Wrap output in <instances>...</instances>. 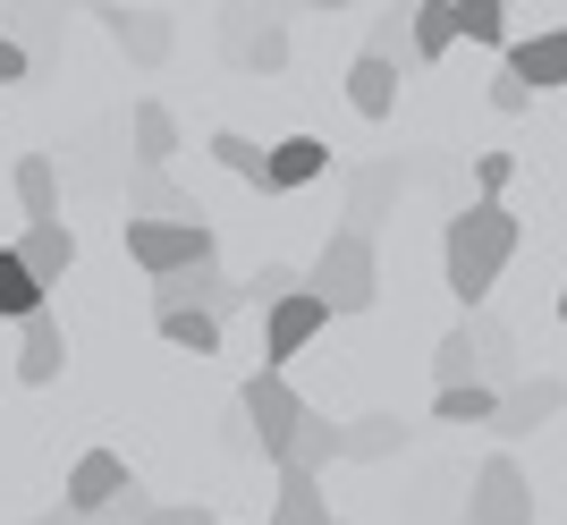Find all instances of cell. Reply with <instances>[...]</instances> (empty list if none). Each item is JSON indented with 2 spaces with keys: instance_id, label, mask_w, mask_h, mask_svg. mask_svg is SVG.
Listing matches in <instances>:
<instances>
[{
  "instance_id": "cell-30",
  "label": "cell",
  "mask_w": 567,
  "mask_h": 525,
  "mask_svg": "<svg viewBox=\"0 0 567 525\" xmlns=\"http://www.w3.org/2000/svg\"><path fill=\"white\" fill-rule=\"evenodd\" d=\"M432 415H441V424H492L499 390L492 382H450V390H432Z\"/></svg>"
},
{
  "instance_id": "cell-12",
  "label": "cell",
  "mask_w": 567,
  "mask_h": 525,
  "mask_svg": "<svg viewBox=\"0 0 567 525\" xmlns=\"http://www.w3.org/2000/svg\"><path fill=\"white\" fill-rule=\"evenodd\" d=\"M127 220H204V204L169 178V162H136V178H127Z\"/></svg>"
},
{
  "instance_id": "cell-18",
  "label": "cell",
  "mask_w": 567,
  "mask_h": 525,
  "mask_svg": "<svg viewBox=\"0 0 567 525\" xmlns=\"http://www.w3.org/2000/svg\"><path fill=\"white\" fill-rule=\"evenodd\" d=\"M322 169H331V144H322V136H280V144H271V195L313 187Z\"/></svg>"
},
{
  "instance_id": "cell-37",
  "label": "cell",
  "mask_w": 567,
  "mask_h": 525,
  "mask_svg": "<svg viewBox=\"0 0 567 525\" xmlns=\"http://www.w3.org/2000/svg\"><path fill=\"white\" fill-rule=\"evenodd\" d=\"M144 525H220V517L204 501H153V517H144Z\"/></svg>"
},
{
  "instance_id": "cell-24",
  "label": "cell",
  "mask_w": 567,
  "mask_h": 525,
  "mask_svg": "<svg viewBox=\"0 0 567 525\" xmlns=\"http://www.w3.org/2000/svg\"><path fill=\"white\" fill-rule=\"evenodd\" d=\"M153 322H162L169 348H187V357H220V313L213 306H169V313H153Z\"/></svg>"
},
{
  "instance_id": "cell-16",
  "label": "cell",
  "mask_w": 567,
  "mask_h": 525,
  "mask_svg": "<svg viewBox=\"0 0 567 525\" xmlns=\"http://www.w3.org/2000/svg\"><path fill=\"white\" fill-rule=\"evenodd\" d=\"M339 457H348V424H331V415L313 406V415H306V432L288 441V457H280V466H297V475H322V466H339ZM280 466H271V475H280Z\"/></svg>"
},
{
  "instance_id": "cell-5",
  "label": "cell",
  "mask_w": 567,
  "mask_h": 525,
  "mask_svg": "<svg viewBox=\"0 0 567 525\" xmlns=\"http://www.w3.org/2000/svg\"><path fill=\"white\" fill-rule=\"evenodd\" d=\"M466 525H534V483L508 450H492L466 483Z\"/></svg>"
},
{
  "instance_id": "cell-27",
  "label": "cell",
  "mask_w": 567,
  "mask_h": 525,
  "mask_svg": "<svg viewBox=\"0 0 567 525\" xmlns=\"http://www.w3.org/2000/svg\"><path fill=\"white\" fill-rule=\"evenodd\" d=\"M364 51L399 60V69H424V60H415V0H390V9L373 18V34H364Z\"/></svg>"
},
{
  "instance_id": "cell-8",
  "label": "cell",
  "mask_w": 567,
  "mask_h": 525,
  "mask_svg": "<svg viewBox=\"0 0 567 525\" xmlns=\"http://www.w3.org/2000/svg\"><path fill=\"white\" fill-rule=\"evenodd\" d=\"M85 18H102V25H111V43L127 51L136 69H162L169 51H178V25H169L162 9H118V0H94Z\"/></svg>"
},
{
  "instance_id": "cell-21",
  "label": "cell",
  "mask_w": 567,
  "mask_h": 525,
  "mask_svg": "<svg viewBox=\"0 0 567 525\" xmlns=\"http://www.w3.org/2000/svg\"><path fill=\"white\" fill-rule=\"evenodd\" d=\"M34 306H51V280L18 255V246H0V322H25Z\"/></svg>"
},
{
  "instance_id": "cell-6",
  "label": "cell",
  "mask_w": 567,
  "mask_h": 525,
  "mask_svg": "<svg viewBox=\"0 0 567 525\" xmlns=\"http://www.w3.org/2000/svg\"><path fill=\"white\" fill-rule=\"evenodd\" d=\"M339 313L313 297V288H288L280 306H262V364H288V357H306L313 339L331 331Z\"/></svg>"
},
{
  "instance_id": "cell-2",
  "label": "cell",
  "mask_w": 567,
  "mask_h": 525,
  "mask_svg": "<svg viewBox=\"0 0 567 525\" xmlns=\"http://www.w3.org/2000/svg\"><path fill=\"white\" fill-rule=\"evenodd\" d=\"M306 288L331 313H373L381 306V246H373V229H331L322 255L306 262Z\"/></svg>"
},
{
  "instance_id": "cell-17",
  "label": "cell",
  "mask_w": 567,
  "mask_h": 525,
  "mask_svg": "<svg viewBox=\"0 0 567 525\" xmlns=\"http://www.w3.org/2000/svg\"><path fill=\"white\" fill-rule=\"evenodd\" d=\"M466 43V0H415V60H450Z\"/></svg>"
},
{
  "instance_id": "cell-15",
  "label": "cell",
  "mask_w": 567,
  "mask_h": 525,
  "mask_svg": "<svg viewBox=\"0 0 567 525\" xmlns=\"http://www.w3.org/2000/svg\"><path fill=\"white\" fill-rule=\"evenodd\" d=\"M508 69H517L534 94H559V85H567V34L550 25V34H525V43H508Z\"/></svg>"
},
{
  "instance_id": "cell-38",
  "label": "cell",
  "mask_w": 567,
  "mask_h": 525,
  "mask_svg": "<svg viewBox=\"0 0 567 525\" xmlns=\"http://www.w3.org/2000/svg\"><path fill=\"white\" fill-rule=\"evenodd\" d=\"M525 102H534V85H525V76L499 60V76H492V111H525Z\"/></svg>"
},
{
  "instance_id": "cell-26",
  "label": "cell",
  "mask_w": 567,
  "mask_h": 525,
  "mask_svg": "<svg viewBox=\"0 0 567 525\" xmlns=\"http://www.w3.org/2000/svg\"><path fill=\"white\" fill-rule=\"evenodd\" d=\"M271 525H331L322 475H297V466H280V508H271Z\"/></svg>"
},
{
  "instance_id": "cell-41",
  "label": "cell",
  "mask_w": 567,
  "mask_h": 525,
  "mask_svg": "<svg viewBox=\"0 0 567 525\" xmlns=\"http://www.w3.org/2000/svg\"><path fill=\"white\" fill-rule=\"evenodd\" d=\"M306 9H348V0H306Z\"/></svg>"
},
{
  "instance_id": "cell-29",
  "label": "cell",
  "mask_w": 567,
  "mask_h": 525,
  "mask_svg": "<svg viewBox=\"0 0 567 525\" xmlns=\"http://www.w3.org/2000/svg\"><path fill=\"white\" fill-rule=\"evenodd\" d=\"M406 450V415H355L348 424V457L355 466H381V457Z\"/></svg>"
},
{
  "instance_id": "cell-19",
  "label": "cell",
  "mask_w": 567,
  "mask_h": 525,
  "mask_svg": "<svg viewBox=\"0 0 567 525\" xmlns=\"http://www.w3.org/2000/svg\"><path fill=\"white\" fill-rule=\"evenodd\" d=\"M18 255L34 262V271H43L51 288H60V280H69V271H76V229H69V220H25Z\"/></svg>"
},
{
  "instance_id": "cell-4",
  "label": "cell",
  "mask_w": 567,
  "mask_h": 525,
  "mask_svg": "<svg viewBox=\"0 0 567 525\" xmlns=\"http://www.w3.org/2000/svg\"><path fill=\"white\" fill-rule=\"evenodd\" d=\"M118 238H127V255L162 280V271H187V262H220V238L213 220H118Z\"/></svg>"
},
{
  "instance_id": "cell-42",
  "label": "cell",
  "mask_w": 567,
  "mask_h": 525,
  "mask_svg": "<svg viewBox=\"0 0 567 525\" xmlns=\"http://www.w3.org/2000/svg\"><path fill=\"white\" fill-rule=\"evenodd\" d=\"M559 322H567V288H559Z\"/></svg>"
},
{
  "instance_id": "cell-10",
  "label": "cell",
  "mask_w": 567,
  "mask_h": 525,
  "mask_svg": "<svg viewBox=\"0 0 567 525\" xmlns=\"http://www.w3.org/2000/svg\"><path fill=\"white\" fill-rule=\"evenodd\" d=\"M567 406V382L559 373H525V382H508L499 390V415H492V432L499 441H525V432H543L550 415Z\"/></svg>"
},
{
  "instance_id": "cell-36",
  "label": "cell",
  "mask_w": 567,
  "mask_h": 525,
  "mask_svg": "<svg viewBox=\"0 0 567 525\" xmlns=\"http://www.w3.org/2000/svg\"><path fill=\"white\" fill-rule=\"evenodd\" d=\"M144 517H153V501H144V483H127V492H118V501L102 508L94 525H144Z\"/></svg>"
},
{
  "instance_id": "cell-31",
  "label": "cell",
  "mask_w": 567,
  "mask_h": 525,
  "mask_svg": "<svg viewBox=\"0 0 567 525\" xmlns=\"http://www.w3.org/2000/svg\"><path fill=\"white\" fill-rule=\"evenodd\" d=\"M237 69H246V76H280L288 69V25H280V9H262V25H255V43H246Z\"/></svg>"
},
{
  "instance_id": "cell-14",
  "label": "cell",
  "mask_w": 567,
  "mask_h": 525,
  "mask_svg": "<svg viewBox=\"0 0 567 525\" xmlns=\"http://www.w3.org/2000/svg\"><path fill=\"white\" fill-rule=\"evenodd\" d=\"M127 483H136V475H127V457H118V450H85V457L69 466V508L102 517V508H111L118 492H127Z\"/></svg>"
},
{
  "instance_id": "cell-22",
  "label": "cell",
  "mask_w": 567,
  "mask_h": 525,
  "mask_svg": "<svg viewBox=\"0 0 567 525\" xmlns=\"http://www.w3.org/2000/svg\"><path fill=\"white\" fill-rule=\"evenodd\" d=\"M450 382H483V339H474V313L457 322V331H441V348H432V390Z\"/></svg>"
},
{
  "instance_id": "cell-20",
  "label": "cell",
  "mask_w": 567,
  "mask_h": 525,
  "mask_svg": "<svg viewBox=\"0 0 567 525\" xmlns=\"http://www.w3.org/2000/svg\"><path fill=\"white\" fill-rule=\"evenodd\" d=\"M9 187H18V213L25 220H60V162H51V153H18Z\"/></svg>"
},
{
  "instance_id": "cell-25",
  "label": "cell",
  "mask_w": 567,
  "mask_h": 525,
  "mask_svg": "<svg viewBox=\"0 0 567 525\" xmlns=\"http://www.w3.org/2000/svg\"><path fill=\"white\" fill-rule=\"evenodd\" d=\"M213 162L229 169V178H246L255 195H271V144H255V136H237V127H220V136H213Z\"/></svg>"
},
{
  "instance_id": "cell-7",
  "label": "cell",
  "mask_w": 567,
  "mask_h": 525,
  "mask_svg": "<svg viewBox=\"0 0 567 525\" xmlns=\"http://www.w3.org/2000/svg\"><path fill=\"white\" fill-rule=\"evenodd\" d=\"M169 306H213L220 322H229V313L255 306V288L229 280L220 262H187V271H162V280H153V313H169Z\"/></svg>"
},
{
  "instance_id": "cell-39",
  "label": "cell",
  "mask_w": 567,
  "mask_h": 525,
  "mask_svg": "<svg viewBox=\"0 0 567 525\" xmlns=\"http://www.w3.org/2000/svg\"><path fill=\"white\" fill-rule=\"evenodd\" d=\"M508 178H517V162H508V153H474V187H483V195H499Z\"/></svg>"
},
{
  "instance_id": "cell-1",
  "label": "cell",
  "mask_w": 567,
  "mask_h": 525,
  "mask_svg": "<svg viewBox=\"0 0 567 525\" xmlns=\"http://www.w3.org/2000/svg\"><path fill=\"white\" fill-rule=\"evenodd\" d=\"M508 255H517V213H508L499 195H474L466 213L441 229V271H450V297L474 313V306H483V297L499 288Z\"/></svg>"
},
{
  "instance_id": "cell-28",
  "label": "cell",
  "mask_w": 567,
  "mask_h": 525,
  "mask_svg": "<svg viewBox=\"0 0 567 525\" xmlns=\"http://www.w3.org/2000/svg\"><path fill=\"white\" fill-rule=\"evenodd\" d=\"M127 144H136V162H169V153H178L169 102H136V111H127Z\"/></svg>"
},
{
  "instance_id": "cell-23",
  "label": "cell",
  "mask_w": 567,
  "mask_h": 525,
  "mask_svg": "<svg viewBox=\"0 0 567 525\" xmlns=\"http://www.w3.org/2000/svg\"><path fill=\"white\" fill-rule=\"evenodd\" d=\"M474 339H483V382H492V390L525 382V364H517V331H508L499 313H483V306H474Z\"/></svg>"
},
{
  "instance_id": "cell-43",
  "label": "cell",
  "mask_w": 567,
  "mask_h": 525,
  "mask_svg": "<svg viewBox=\"0 0 567 525\" xmlns=\"http://www.w3.org/2000/svg\"><path fill=\"white\" fill-rule=\"evenodd\" d=\"M331 525H348V517H331Z\"/></svg>"
},
{
  "instance_id": "cell-34",
  "label": "cell",
  "mask_w": 567,
  "mask_h": 525,
  "mask_svg": "<svg viewBox=\"0 0 567 525\" xmlns=\"http://www.w3.org/2000/svg\"><path fill=\"white\" fill-rule=\"evenodd\" d=\"M246 288H255V306H280L288 288H306V271H297V262H262V271H255Z\"/></svg>"
},
{
  "instance_id": "cell-33",
  "label": "cell",
  "mask_w": 567,
  "mask_h": 525,
  "mask_svg": "<svg viewBox=\"0 0 567 525\" xmlns=\"http://www.w3.org/2000/svg\"><path fill=\"white\" fill-rule=\"evenodd\" d=\"M255 25H262V9H255V0H229V9H220V60H229V69L246 60V43H255Z\"/></svg>"
},
{
  "instance_id": "cell-11",
  "label": "cell",
  "mask_w": 567,
  "mask_h": 525,
  "mask_svg": "<svg viewBox=\"0 0 567 525\" xmlns=\"http://www.w3.org/2000/svg\"><path fill=\"white\" fill-rule=\"evenodd\" d=\"M60 364H69V331H60V313H51V306H34L18 322V382L43 390V382H60Z\"/></svg>"
},
{
  "instance_id": "cell-3",
  "label": "cell",
  "mask_w": 567,
  "mask_h": 525,
  "mask_svg": "<svg viewBox=\"0 0 567 525\" xmlns=\"http://www.w3.org/2000/svg\"><path fill=\"white\" fill-rule=\"evenodd\" d=\"M237 406H246V424H255V441H262V466H280L288 441H297V432H306V415H313V406L288 390V364H262V373H246Z\"/></svg>"
},
{
  "instance_id": "cell-35",
  "label": "cell",
  "mask_w": 567,
  "mask_h": 525,
  "mask_svg": "<svg viewBox=\"0 0 567 525\" xmlns=\"http://www.w3.org/2000/svg\"><path fill=\"white\" fill-rule=\"evenodd\" d=\"M34 69H43V60H34V51H25L18 34H9V25H0V85H25Z\"/></svg>"
},
{
  "instance_id": "cell-32",
  "label": "cell",
  "mask_w": 567,
  "mask_h": 525,
  "mask_svg": "<svg viewBox=\"0 0 567 525\" xmlns=\"http://www.w3.org/2000/svg\"><path fill=\"white\" fill-rule=\"evenodd\" d=\"M508 9H517V0H466V43L508 51Z\"/></svg>"
},
{
  "instance_id": "cell-40",
  "label": "cell",
  "mask_w": 567,
  "mask_h": 525,
  "mask_svg": "<svg viewBox=\"0 0 567 525\" xmlns=\"http://www.w3.org/2000/svg\"><path fill=\"white\" fill-rule=\"evenodd\" d=\"M34 525H94V517H85V508H69V501H60V508H43V517H34Z\"/></svg>"
},
{
  "instance_id": "cell-13",
  "label": "cell",
  "mask_w": 567,
  "mask_h": 525,
  "mask_svg": "<svg viewBox=\"0 0 567 525\" xmlns=\"http://www.w3.org/2000/svg\"><path fill=\"white\" fill-rule=\"evenodd\" d=\"M399 60H381V51H355V60H348V111H355V120H390V111H399Z\"/></svg>"
},
{
  "instance_id": "cell-9",
  "label": "cell",
  "mask_w": 567,
  "mask_h": 525,
  "mask_svg": "<svg viewBox=\"0 0 567 525\" xmlns=\"http://www.w3.org/2000/svg\"><path fill=\"white\" fill-rule=\"evenodd\" d=\"M399 195H406V162H390V153H381V162H355L348 169V229H373L381 238V220L399 213Z\"/></svg>"
}]
</instances>
